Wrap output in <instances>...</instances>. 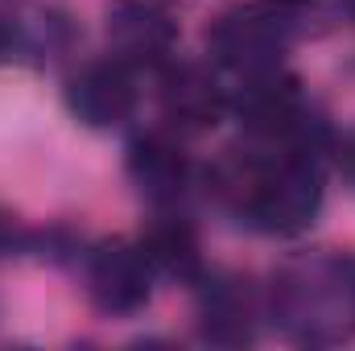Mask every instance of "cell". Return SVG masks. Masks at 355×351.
<instances>
[{
	"label": "cell",
	"mask_w": 355,
	"mask_h": 351,
	"mask_svg": "<svg viewBox=\"0 0 355 351\" xmlns=\"http://www.w3.org/2000/svg\"><path fill=\"white\" fill-rule=\"evenodd\" d=\"M162 103H166V116L178 128H211V124H219V116L227 108L219 83L198 67L170 71L162 83Z\"/></svg>",
	"instance_id": "cell-7"
},
{
	"label": "cell",
	"mask_w": 355,
	"mask_h": 351,
	"mask_svg": "<svg viewBox=\"0 0 355 351\" xmlns=\"http://www.w3.org/2000/svg\"><path fill=\"white\" fill-rule=\"evenodd\" d=\"M128 174L141 182V190H149L153 198H170L182 190L186 182V157L182 149L162 141V137H145L132 145V157H128Z\"/></svg>",
	"instance_id": "cell-9"
},
{
	"label": "cell",
	"mask_w": 355,
	"mask_h": 351,
	"mask_svg": "<svg viewBox=\"0 0 355 351\" xmlns=\"http://www.w3.org/2000/svg\"><path fill=\"white\" fill-rule=\"evenodd\" d=\"M281 4H306V0H281Z\"/></svg>",
	"instance_id": "cell-10"
},
{
	"label": "cell",
	"mask_w": 355,
	"mask_h": 351,
	"mask_svg": "<svg viewBox=\"0 0 355 351\" xmlns=\"http://www.w3.org/2000/svg\"><path fill=\"white\" fill-rule=\"evenodd\" d=\"M107 42L120 62H162L178 42V21L162 0H116L107 8Z\"/></svg>",
	"instance_id": "cell-3"
},
{
	"label": "cell",
	"mask_w": 355,
	"mask_h": 351,
	"mask_svg": "<svg viewBox=\"0 0 355 351\" xmlns=\"http://www.w3.org/2000/svg\"><path fill=\"white\" fill-rule=\"evenodd\" d=\"M232 108L240 124L252 132H285L302 112V91H297V79L285 75L281 67H261V71H248Z\"/></svg>",
	"instance_id": "cell-5"
},
{
	"label": "cell",
	"mask_w": 355,
	"mask_h": 351,
	"mask_svg": "<svg viewBox=\"0 0 355 351\" xmlns=\"http://www.w3.org/2000/svg\"><path fill=\"white\" fill-rule=\"evenodd\" d=\"M67 108L91 128L120 124L124 116H132L137 87H132L128 62L112 58V62H91L83 71H75L67 79Z\"/></svg>",
	"instance_id": "cell-4"
},
{
	"label": "cell",
	"mask_w": 355,
	"mask_h": 351,
	"mask_svg": "<svg viewBox=\"0 0 355 351\" xmlns=\"http://www.w3.org/2000/svg\"><path fill=\"white\" fill-rule=\"evenodd\" d=\"M240 207L265 228V232H302L322 203V174L306 157H285L272 166H240L236 178Z\"/></svg>",
	"instance_id": "cell-1"
},
{
	"label": "cell",
	"mask_w": 355,
	"mask_h": 351,
	"mask_svg": "<svg viewBox=\"0 0 355 351\" xmlns=\"http://www.w3.org/2000/svg\"><path fill=\"white\" fill-rule=\"evenodd\" d=\"M211 46L223 62H232L240 71H261V67H277L272 54L281 46V33L265 8H236V12L219 17Z\"/></svg>",
	"instance_id": "cell-6"
},
{
	"label": "cell",
	"mask_w": 355,
	"mask_h": 351,
	"mask_svg": "<svg viewBox=\"0 0 355 351\" xmlns=\"http://www.w3.org/2000/svg\"><path fill=\"white\" fill-rule=\"evenodd\" d=\"M352 12H355V0H352Z\"/></svg>",
	"instance_id": "cell-11"
},
{
	"label": "cell",
	"mask_w": 355,
	"mask_h": 351,
	"mask_svg": "<svg viewBox=\"0 0 355 351\" xmlns=\"http://www.w3.org/2000/svg\"><path fill=\"white\" fill-rule=\"evenodd\" d=\"M141 248H145L149 264H157L174 277H198V268H202L198 236L186 219H153L141 236Z\"/></svg>",
	"instance_id": "cell-8"
},
{
	"label": "cell",
	"mask_w": 355,
	"mask_h": 351,
	"mask_svg": "<svg viewBox=\"0 0 355 351\" xmlns=\"http://www.w3.org/2000/svg\"><path fill=\"white\" fill-rule=\"evenodd\" d=\"M87 285L99 310L137 314L153 293V273H149L145 248L128 244V240H112V244L95 248V257L87 264Z\"/></svg>",
	"instance_id": "cell-2"
}]
</instances>
